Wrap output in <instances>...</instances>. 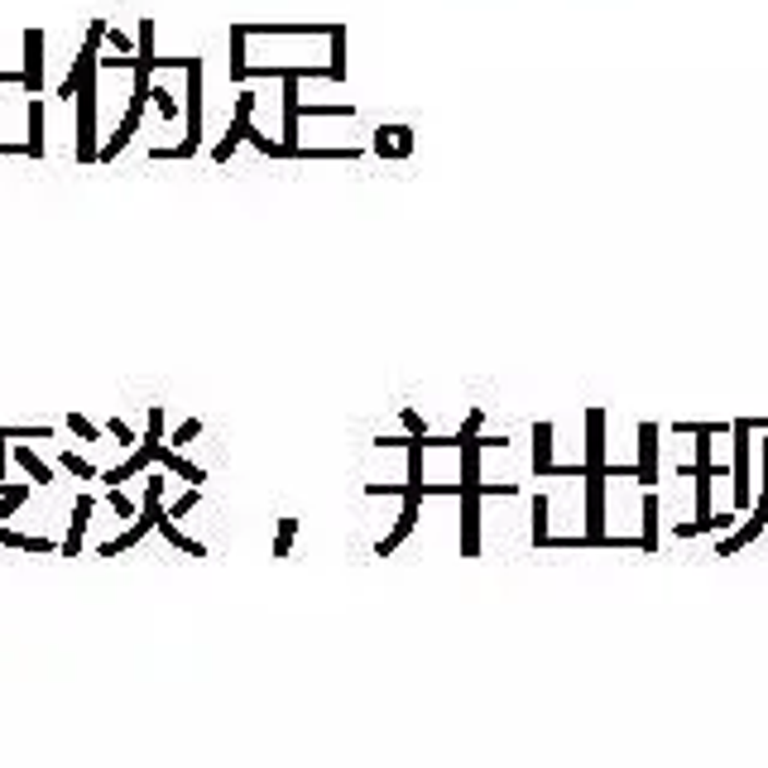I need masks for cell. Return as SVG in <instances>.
<instances>
[{"label": "cell", "mask_w": 768, "mask_h": 768, "mask_svg": "<svg viewBox=\"0 0 768 768\" xmlns=\"http://www.w3.org/2000/svg\"><path fill=\"white\" fill-rule=\"evenodd\" d=\"M24 500H29V485H5V500H0V524H5V519L20 509Z\"/></svg>", "instance_id": "cell-5"}, {"label": "cell", "mask_w": 768, "mask_h": 768, "mask_svg": "<svg viewBox=\"0 0 768 768\" xmlns=\"http://www.w3.org/2000/svg\"><path fill=\"white\" fill-rule=\"evenodd\" d=\"M87 519H92V495H82V500H77V514H72V524H68V538H63V543H58V552H63V557H72V552L82 548V533H87Z\"/></svg>", "instance_id": "cell-2"}, {"label": "cell", "mask_w": 768, "mask_h": 768, "mask_svg": "<svg viewBox=\"0 0 768 768\" xmlns=\"http://www.w3.org/2000/svg\"><path fill=\"white\" fill-rule=\"evenodd\" d=\"M10 456H15V461L24 466V471H29L34 480H39V485H48V480H53V471H48V466L39 461V452H29V447H15Z\"/></svg>", "instance_id": "cell-4"}, {"label": "cell", "mask_w": 768, "mask_h": 768, "mask_svg": "<svg viewBox=\"0 0 768 768\" xmlns=\"http://www.w3.org/2000/svg\"><path fill=\"white\" fill-rule=\"evenodd\" d=\"M288 538H293V524H279V543H274V552H288Z\"/></svg>", "instance_id": "cell-10"}, {"label": "cell", "mask_w": 768, "mask_h": 768, "mask_svg": "<svg viewBox=\"0 0 768 768\" xmlns=\"http://www.w3.org/2000/svg\"><path fill=\"white\" fill-rule=\"evenodd\" d=\"M164 408H149V432H144V442L135 447V456H125V466H111V471H101L96 480H101L106 490H116V485H125L130 476H140V471H149L154 466V456H159V442H164Z\"/></svg>", "instance_id": "cell-1"}, {"label": "cell", "mask_w": 768, "mask_h": 768, "mask_svg": "<svg viewBox=\"0 0 768 768\" xmlns=\"http://www.w3.org/2000/svg\"><path fill=\"white\" fill-rule=\"evenodd\" d=\"M101 432H111L116 442H135V437H130V428H125V423H116V418H111V423H106Z\"/></svg>", "instance_id": "cell-9"}, {"label": "cell", "mask_w": 768, "mask_h": 768, "mask_svg": "<svg viewBox=\"0 0 768 768\" xmlns=\"http://www.w3.org/2000/svg\"><path fill=\"white\" fill-rule=\"evenodd\" d=\"M197 432H202V423H197V418H188V423H183V428L173 432V442H168V447L178 452V447H183V442H192V437H197Z\"/></svg>", "instance_id": "cell-7"}, {"label": "cell", "mask_w": 768, "mask_h": 768, "mask_svg": "<svg viewBox=\"0 0 768 768\" xmlns=\"http://www.w3.org/2000/svg\"><path fill=\"white\" fill-rule=\"evenodd\" d=\"M154 461H164V466H168V471H178V476H188V485H202V480H207V476H202V471H197V466H192V461H183V456H178L173 447H168V442H159V456H154Z\"/></svg>", "instance_id": "cell-3"}, {"label": "cell", "mask_w": 768, "mask_h": 768, "mask_svg": "<svg viewBox=\"0 0 768 768\" xmlns=\"http://www.w3.org/2000/svg\"><path fill=\"white\" fill-rule=\"evenodd\" d=\"M68 432H77V437H87V442H92V437H96V432H101V428H92V423H87V418H82V413H68Z\"/></svg>", "instance_id": "cell-8"}, {"label": "cell", "mask_w": 768, "mask_h": 768, "mask_svg": "<svg viewBox=\"0 0 768 768\" xmlns=\"http://www.w3.org/2000/svg\"><path fill=\"white\" fill-rule=\"evenodd\" d=\"M63 471H72L77 480H96L101 471H96V466L87 461V456H72V452H63Z\"/></svg>", "instance_id": "cell-6"}]
</instances>
